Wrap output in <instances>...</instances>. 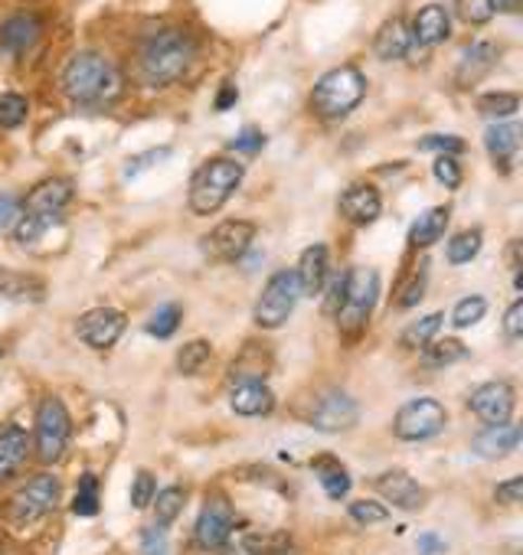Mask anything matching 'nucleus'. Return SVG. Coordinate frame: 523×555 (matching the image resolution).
Returning a JSON list of instances; mask_svg holds the SVG:
<instances>
[{"instance_id": "44", "label": "nucleus", "mask_w": 523, "mask_h": 555, "mask_svg": "<svg viewBox=\"0 0 523 555\" xmlns=\"http://www.w3.org/2000/svg\"><path fill=\"white\" fill-rule=\"evenodd\" d=\"M154 493H157L154 474H151V470H138L135 480H131V506H135V509H148L151 500H154Z\"/></svg>"}, {"instance_id": "16", "label": "nucleus", "mask_w": 523, "mask_h": 555, "mask_svg": "<svg viewBox=\"0 0 523 555\" xmlns=\"http://www.w3.org/2000/svg\"><path fill=\"white\" fill-rule=\"evenodd\" d=\"M229 405L242 418H262L276 409V392L255 376H239L229 389Z\"/></svg>"}, {"instance_id": "54", "label": "nucleus", "mask_w": 523, "mask_h": 555, "mask_svg": "<svg viewBox=\"0 0 523 555\" xmlns=\"http://www.w3.org/2000/svg\"><path fill=\"white\" fill-rule=\"evenodd\" d=\"M503 334H507L510 340H520V337H523V301H513V305H510V311H507V318H503Z\"/></svg>"}, {"instance_id": "15", "label": "nucleus", "mask_w": 523, "mask_h": 555, "mask_svg": "<svg viewBox=\"0 0 523 555\" xmlns=\"http://www.w3.org/2000/svg\"><path fill=\"white\" fill-rule=\"evenodd\" d=\"M373 490L386 500V503H393L396 509H406V513H416V509H422L425 506V500H429V493H425V487L412 477V474H406V470H383L380 477H373Z\"/></svg>"}, {"instance_id": "41", "label": "nucleus", "mask_w": 523, "mask_h": 555, "mask_svg": "<svg viewBox=\"0 0 523 555\" xmlns=\"http://www.w3.org/2000/svg\"><path fill=\"white\" fill-rule=\"evenodd\" d=\"M484 314H487V301H484L481 295H471V298H461V301L455 305L451 324H455L458 331H464V327H474Z\"/></svg>"}, {"instance_id": "50", "label": "nucleus", "mask_w": 523, "mask_h": 555, "mask_svg": "<svg viewBox=\"0 0 523 555\" xmlns=\"http://www.w3.org/2000/svg\"><path fill=\"white\" fill-rule=\"evenodd\" d=\"M24 212V199L14 196V193H0V232H11L14 222L21 219Z\"/></svg>"}, {"instance_id": "52", "label": "nucleus", "mask_w": 523, "mask_h": 555, "mask_svg": "<svg viewBox=\"0 0 523 555\" xmlns=\"http://www.w3.org/2000/svg\"><path fill=\"white\" fill-rule=\"evenodd\" d=\"M344 298H347V271H341V274L334 278V282H331L328 298H324V314H328V318H337Z\"/></svg>"}, {"instance_id": "8", "label": "nucleus", "mask_w": 523, "mask_h": 555, "mask_svg": "<svg viewBox=\"0 0 523 555\" xmlns=\"http://www.w3.org/2000/svg\"><path fill=\"white\" fill-rule=\"evenodd\" d=\"M448 425V412L442 402L435 399H412L406 402L396 418H393V435L399 441H429L435 435H442Z\"/></svg>"}, {"instance_id": "12", "label": "nucleus", "mask_w": 523, "mask_h": 555, "mask_svg": "<svg viewBox=\"0 0 523 555\" xmlns=\"http://www.w3.org/2000/svg\"><path fill=\"white\" fill-rule=\"evenodd\" d=\"M232 526H235V516H232V506L222 493H209L200 516H196V542L206 548V552H219L229 545V535H232Z\"/></svg>"}, {"instance_id": "29", "label": "nucleus", "mask_w": 523, "mask_h": 555, "mask_svg": "<svg viewBox=\"0 0 523 555\" xmlns=\"http://www.w3.org/2000/svg\"><path fill=\"white\" fill-rule=\"evenodd\" d=\"M445 225H448V209H445V206L425 209V212L409 225V245H412V248H429V245H435V242L445 235Z\"/></svg>"}, {"instance_id": "32", "label": "nucleus", "mask_w": 523, "mask_h": 555, "mask_svg": "<svg viewBox=\"0 0 523 555\" xmlns=\"http://www.w3.org/2000/svg\"><path fill=\"white\" fill-rule=\"evenodd\" d=\"M183 500H187L183 487H164V490H157L154 500H151V506H154V526H164L167 529L180 516Z\"/></svg>"}, {"instance_id": "34", "label": "nucleus", "mask_w": 523, "mask_h": 555, "mask_svg": "<svg viewBox=\"0 0 523 555\" xmlns=\"http://www.w3.org/2000/svg\"><path fill=\"white\" fill-rule=\"evenodd\" d=\"M242 548L248 555H279L292 548V535L289 532H248L242 539Z\"/></svg>"}, {"instance_id": "3", "label": "nucleus", "mask_w": 523, "mask_h": 555, "mask_svg": "<svg viewBox=\"0 0 523 555\" xmlns=\"http://www.w3.org/2000/svg\"><path fill=\"white\" fill-rule=\"evenodd\" d=\"M367 95V76L357 66H341L324 73L315 89H311V108L315 115H321L324 121H337L344 115H350Z\"/></svg>"}, {"instance_id": "56", "label": "nucleus", "mask_w": 523, "mask_h": 555, "mask_svg": "<svg viewBox=\"0 0 523 555\" xmlns=\"http://www.w3.org/2000/svg\"><path fill=\"white\" fill-rule=\"evenodd\" d=\"M239 102V89L232 86V82H226L222 89H219V95H216V112H226V108H232Z\"/></svg>"}, {"instance_id": "6", "label": "nucleus", "mask_w": 523, "mask_h": 555, "mask_svg": "<svg viewBox=\"0 0 523 555\" xmlns=\"http://www.w3.org/2000/svg\"><path fill=\"white\" fill-rule=\"evenodd\" d=\"M377 298H380V274L373 268H350L347 271V298L337 311V327L347 337H357L370 324Z\"/></svg>"}, {"instance_id": "36", "label": "nucleus", "mask_w": 523, "mask_h": 555, "mask_svg": "<svg viewBox=\"0 0 523 555\" xmlns=\"http://www.w3.org/2000/svg\"><path fill=\"white\" fill-rule=\"evenodd\" d=\"M481 242H484L481 229H464V232H458V235L448 242L445 255H448V261H451V264H468V261H474V258H477Z\"/></svg>"}, {"instance_id": "9", "label": "nucleus", "mask_w": 523, "mask_h": 555, "mask_svg": "<svg viewBox=\"0 0 523 555\" xmlns=\"http://www.w3.org/2000/svg\"><path fill=\"white\" fill-rule=\"evenodd\" d=\"M60 480L53 477V474H37V477H30L14 496H11V506H8V513H11V522H17V526H30V522H37V519H43L47 513H53V506L60 503Z\"/></svg>"}, {"instance_id": "14", "label": "nucleus", "mask_w": 523, "mask_h": 555, "mask_svg": "<svg viewBox=\"0 0 523 555\" xmlns=\"http://www.w3.org/2000/svg\"><path fill=\"white\" fill-rule=\"evenodd\" d=\"M513 389H510V383H503V379H494V383H484V386H477L471 396H468V409L484 422V425H503V422H510V415H513Z\"/></svg>"}, {"instance_id": "20", "label": "nucleus", "mask_w": 523, "mask_h": 555, "mask_svg": "<svg viewBox=\"0 0 523 555\" xmlns=\"http://www.w3.org/2000/svg\"><path fill=\"white\" fill-rule=\"evenodd\" d=\"M298 288H302V298H318L328 285V245L324 242H315L302 251L298 258Z\"/></svg>"}, {"instance_id": "45", "label": "nucleus", "mask_w": 523, "mask_h": 555, "mask_svg": "<svg viewBox=\"0 0 523 555\" xmlns=\"http://www.w3.org/2000/svg\"><path fill=\"white\" fill-rule=\"evenodd\" d=\"M167 157H170V147H157V151H144V154H138V157H128V160H125V180L141 177L144 170L157 167V164L167 160Z\"/></svg>"}, {"instance_id": "19", "label": "nucleus", "mask_w": 523, "mask_h": 555, "mask_svg": "<svg viewBox=\"0 0 523 555\" xmlns=\"http://www.w3.org/2000/svg\"><path fill=\"white\" fill-rule=\"evenodd\" d=\"M341 212H344V219H350L354 225H370V222H377L380 219V212H383V199H380V193H377V186H370V183H354V186H347L344 193H341Z\"/></svg>"}, {"instance_id": "5", "label": "nucleus", "mask_w": 523, "mask_h": 555, "mask_svg": "<svg viewBox=\"0 0 523 555\" xmlns=\"http://www.w3.org/2000/svg\"><path fill=\"white\" fill-rule=\"evenodd\" d=\"M298 298H302V288H298V274L295 268H282L276 271L266 288H262V298L252 311L255 324L262 331H279L282 324H289V318L295 314L298 308Z\"/></svg>"}, {"instance_id": "31", "label": "nucleus", "mask_w": 523, "mask_h": 555, "mask_svg": "<svg viewBox=\"0 0 523 555\" xmlns=\"http://www.w3.org/2000/svg\"><path fill=\"white\" fill-rule=\"evenodd\" d=\"M464 357H468V347H464L461 340H455V337L432 340V344H425V347H422V360H425V366H435V370L451 366V363H458V360H464Z\"/></svg>"}, {"instance_id": "4", "label": "nucleus", "mask_w": 523, "mask_h": 555, "mask_svg": "<svg viewBox=\"0 0 523 555\" xmlns=\"http://www.w3.org/2000/svg\"><path fill=\"white\" fill-rule=\"evenodd\" d=\"M242 177H245V167L232 157L206 160L203 167H196V173L190 180V209L196 216H209V212L222 209L226 199L242 183Z\"/></svg>"}, {"instance_id": "22", "label": "nucleus", "mask_w": 523, "mask_h": 555, "mask_svg": "<svg viewBox=\"0 0 523 555\" xmlns=\"http://www.w3.org/2000/svg\"><path fill=\"white\" fill-rule=\"evenodd\" d=\"M409 34H412V43L432 50V47H438V43L448 40V34H451V17H448V11H445L442 4H425V8L412 17Z\"/></svg>"}, {"instance_id": "51", "label": "nucleus", "mask_w": 523, "mask_h": 555, "mask_svg": "<svg viewBox=\"0 0 523 555\" xmlns=\"http://www.w3.org/2000/svg\"><path fill=\"white\" fill-rule=\"evenodd\" d=\"M229 147H232L235 154H258L262 147H266V134H262L258 128H245V131H239V134L229 141Z\"/></svg>"}, {"instance_id": "33", "label": "nucleus", "mask_w": 523, "mask_h": 555, "mask_svg": "<svg viewBox=\"0 0 523 555\" xmlns=\"http://www.w3.org/2000/svg\"><path fill=\"white\" fill-rule=\"evenodd\" d=\"M442 321H445V314H438V311H435V314L419 318L416 324H409V327L403 331L399 344H403L406 350H422L425 344H432V340H435V334H438Z\"/></svg>"}, {"instance_id": "13", "label": "nucleus", "mask_w": 523, "mask_h": 555, "mask_svg": "<svg viewBox=\"0 0 523 555\" xmlns=\"http://www.w3.org/2000/svg\"><path fill=\"white\" fill-rule=\"evenodd\" d=\"M125 314L115 308H92L76 321V334L82 344H89L92 350H109L118 344V337L125 334Z\"/></svg>"}, {"instance_id": "48", "label": "nucleus", "mask_w": 523, "mask_h": 555, "mask_svg": "<svg viewBox=\"0 0 523 555\" xmlns=\"http://www.w3.org/2000/svg\"><path fill=\"white\" fill-rule=\"evenodd\" d=\"M425 271H429V268L422 264V268H419V271L409 278V285L399 292V301H396V308L409 311V308H416V305L422 301V292H425Z\"/></svg>"}, {"instance_id": "26", "label": "nucleus", "mask_w": 523, "mask_h": 555, "mask_svg": "<svg viewBox=\"0 0 523 555\" xmlns=\"http://www.w3.org/2000/svg\"><path fill=\"white\" fill-rule=\"evenodd\" d=\"M47 298V285L34 274H24V271H14V268H0V301H30V305H40Z\"/></svg>"}, {"instance_id": "30", "label": "nucleus", "mask_w": 523, "mask_h": 555, "mask_svg": "<svg viewBox=\"0 0 523 555\" xmlns=\"http://www.w3.org/2000/svg\"><path fill=\"white\" fill-rule=\"evenodd\" d=\"M60 222H63V216H53V212H37V209H24V212H21V219L14 222V229H11V232H14V242L27 248V245H37V242H40V238H43V235H47L53 225H60Z\"/></svg>"}, {"instance_id": "18", "label": "nucleus", "mask_w": 523, "mask_h": 555, "mask_svg": "<svg viewBox=\"0 0 523 555\" xmlns=\"http://www.w3.org/2000/svg\"><path fill=\"white\" fill-rule=\"evenodd\" d=\"M40 21L34 14H14L0 24V53L4 56H24L40 40Z\"/></svg>"}, {"instance_id": "21", "label": "nucleus", "mask_w": 523, "mask_h": 555, "mask_svg": "<svg viewBox=\"0 0 523 555\" xmlns=\"http://www.w3.org/2000/svg\"><path fill=\"white\" fill-rule=\"evenodd\" d=\"M484 147H487L490 160L500 167V173H510L516 151H520V125L516 121H494L484 131Z\"/></svg>"}, {"instance_id": "2", "label": "nucleus", "mask_w": 523, "mask_h": 555, "mask_svg": "<svg viewBox=\"0 0 523 555\" xmlns=\"http://www.w3.org/2000/svg\"><path fill=\"white\" fill-rule=\"evenodd\" d=\"M193 53H196V47H193L190 34L174 30V27L157 30L138 50V79L148 89H167L187 76Z\"/></svg>"}, {"instance_id": "35", "label": "nucleus", "mask_w": 523, "mask_h": 555, "mask_svg": "<svg viewBox=\"0 0 523 555\" xmlns=\"http://www.w3.org/2000/svg\"><path fill=\"white\" fill-rule=\"evenodd\" d=\"M520 108V95L516 92H487L477 99V112L484 118H494V121H503L510 115H516Z\"/></svg>"}, {"instance_id": "27", "label": "nucleus", "mask_w": 523, "mask_h": 555, "mask_svg": "<svg viewBox=\"0 0 523 555\" xmlns=\"http://www.w3.org/2000/svg\"><path fill=\"white\" fill-rule=\"evenodd\" d=\"M73 203V183L63 180V177H53V180H43L34 186V193L27 196L24 209H37V212H53V216H63V209Z\"/></svg>"}, {"instance_id": "40", "label": "nucleus", "mask_w": 523, "mask_h": 555, "mask_svg": "<svg viewBox=\"0 0 523 555\" xmlns=\"http://www.w3.org/2000/svg\"><path fill=\"white\" fill-rule=\"evenodd\" d=\"M73 513L76 516H95L99 513V477L95 474L79 477V490L73 496Z\"/></svg>"}, {"instance_id": "37", "label": "nucleus", "mask_w": 523, "mask_h": 555, "mask_svg": "<svg viewBox=\"0 0 523 555\" xmlns=\"http://www.w3.org/2000/svg\"><path fill=\"white\" fill-rule=\"evenodd\" d=\"M180 321H183V311H180V305H164V308H157L154 314H151V321H148V334L151 337H157V340H167V337H174L177 334V327H180Z\"/></svg>"}, {"instance_id": "42", "label": "nucleus", "mask_w": 523, "mask_h": 555, "mask_svg": "<svg viewBox=\"0 0 523 555\" xmlns=\"http://www.w3.org/2000/svg\"><path fill=\"white\" fill-rule=\"evenodd\" d=\"M455 14H458V21L468 24V27H484V24L494 17L490 0H455Z\"/></svg>"}, {"instance_id": "43", "label": "nucleus", "mask_w": 523, "mask_h": 555, "mask_svg": "<svg viewBox=\"0 0 523 555\" xmlns=\"http://www.w3.org/2000/svg\"><path fill=\"white\" fill-rule=\"evenodd\" d=\"M350 519L360 522V526H377V522H386L390 519V509L377 500H354L350 503Z\"/></svg>"}, {"instance_id": "53", "label": "nucleus", "mask_w": 523, "mask_h": 555, "mask_svg": "<svg viewBox=\"0 0 523 555\" xmlns=\"http://www.w3.org/2000/svg\"><path fill=\"white\" fill-rule=\"evenodd\" d=\"M494 500H497V503H503V506H516V503L523 500V477H510V480L497 483Z\"/></svg>"}, {"instance_id": "17", "label": "nucleus", "mask_w": 523, "mask_h": 555, "mask_svg": "<svg viewBox=\"0 0 523 555\" xmlns=\"http://www.w3.org/2000/svg\"><path fill=\"white\" fill-rule=\"evenodd\" d=\"M497 60H500L497 43L477 40V43L464 47V53H461V60H458V69H455V82H458V89H471V86H477L484 76H490V69L497 66Z\"/></svg>"}, {"instance_id": "28", "label": "nucleus", "mask_w": 523, "mask_h": 555, "mask_svg": "<svg viewBox=\"0 0 523 555\" xmlns=\"http://www.w3.org/2000/svg\"><path fill=\"white\" fill-rule=\"evenodd\" d=\"M311 470L318 474V483H321V490L328 493V500H344V496L350 493V487H354L350 470H347L334 454H318V457L311 461Z\"/></svg>"}, {"instance_id": "49", "label": "nucleus", "mask_w": 523, "mask_h": 555, "mask_svg": "<svg viewBox=\"0 0 523 555\" xmlns=\"http://www.w3.org/2000/svg\"><path fill=\"white\" fill-rule=\"evenodd\" d=\"M419 151H438V154H461L464 141L458 134H429L419 138Z\"/></svg>"}, {"instance_id": "47", "label": "nucleus", "mask_w": 523, "mask_h": 555, "mask_svg": "<svg viewBox=\"0 0 523 555\" xmlns=\"http://www.w3.org/2000/svg\"><path fill=\"white\" fill-rule=\"evenodd\" d=\"M167 552H170V542H167L164 526H144L141 529V555H167Z\"/></svg>"}, {"instance_id": "59", "label": "nucleus", "mask_w": 523, "mask_h": 555, "mask_svg": "<svg viewBox=\"0 0 523 555\" xmlns=\"http://www.w3.org/2000/svg\"><path fill=\"white\" fill-rule=\"evenodd\" d=\"M279 555H292V552H279Z\"/></svg>"}, {"instance_id": "24", "label": "nucleus", "mask_w": 523, "mask_h": 555, "mask_svg": "<svg viewBox=\"0 0 523 555\" xmlns=\"http://www.w3.org/2000/svg\"><path fill=\"white\" fill-rule=\"evenodd\" d=\"M409 50H412V34H409V24L399 21V17L396 21H386L377 30V37H373V53L383 63H399V60L409 56Z\"/></svg>"}, {"instance_id": "55", "label": "nucleus", "mask_w": 523, "mask_h": 555, "mask_svg": "<svg viewBox=\"0 0 523 555\" xmlns=\"http://www.w3.org/2000/svg\"><path fill=\"white\" fill-rule=\"evenodd\" d=\"M416 548H419V555H442L448 545H445V539H438L435 532H422V535L416 539Z\"/></svg>"}, {"instance_id": "11", "label": "nucleus", "mask_w": 523, "mask_h": 555, "mask_svg": "<svg viewBox=\"0 0 523 555\" xmlns=\"http://www.w3.org/2000/svg\"><path fill=\"white\" fill-rule=\"evenodd\" d=\"M360 422V405L354 402V396L341 392V389H328L315 399L311 412H308V425L315 431L324 435H341L350 431Z\"/></svg>"}, {"instance_id": "39", "label": "nucleus", "mask_w": 523, "mask_h": 555, "mask_svg": "<svg viewBox=\"0 0 523 555\" xmlns=\"http://www.w3.org/2000/svg\"><path fill=\"white\" fill-rule=\"evenodd\" d=\"M209 357H213V347H209L206 340H190V344H183V350L177 353V370H180L183 376H196V373L209 363Z\"/></svg>"}, {"instance_id": "7", "label": "nucleus", "mask_w": 523, "mask_h": 555, "mask_svg": "<svg viewBox=\"0 0 523 555\" xmlns=\"http://www.w3.org/2000/svg\"><path fill=\"white\" fill-rule=\"evenodd\" d=\"M69 435H73V418L66 405L56 396L43 399L37 409V457L43 464H56L69 448Z\"/></svg>"}, {"instance_id": "25", "label": "nucleus", "mask_w": 523, "mask_h": 555, "mask_svg": "<svg viewBox=\"0 0 523 555\" xmlns=\"http://www.w3.org/2000/svg\"><path fill=\"white\" fill-rule=\"evenodd\" d=\"M30 454V438L21 425L0 428V483L11 480Z\"/></svg>"}, {"instance_id": "23", "label": "nucleus", "mask_w": 523, "mask_h": 555, "mask_svg": "<svg viewBox=\"0 0 523 555\" xmlns=\"http://www.w3.org/2000/svg\"><path fill=\"white\" fill-rule=\"evenodd\" d=\"M516 444H520V428L513 422H503V425H487L484 431H477L471 441V451L484 461H500L513 454Z\"/></svg>"}, {"instance_id": "46", "label": "nucleus", "mask_w": 523, "mask_h": 555, "mask_svg": "<svg viewBox=\"0 0 523 555\" xmlns=\"http://www.w3.org/2000/svg\"><path fill=\"white\" fill-rule=\"evenodd\" d=\"M432 177H435L442 186H448V190H458V186H461V167H458V160H455L451 154H442V157L435 160Z\"/></svg>"}, {"instance_id": "10", "label": "nucleus", "mask_w": 523, "mask_h": 555, "mask_svg": "<svg viewBox=\"0 0 523 555\" xmlns=\"http://www.w3.org/2000/svg\"><path fill=\"white\" fill-rule=\"evenodd\" d=\"M255 235H258V225L255 222H248V219H229V222H219L213 232H206L200 238V245H203V255L213 258V261H239L252 248Z\"/></svg>"}, {"instance_id": "38", "label": "nucleus", "mask_w": 523, "mask_h": 555, "mask_svg": "<svg viewBox=\"0 0 523 555\" xmlns=\"http://www.w3.org/2000/svg\"><path fill=\"white\" fill-rule=\"evenodd\" d=\"M27 115H30V102L21 92H4V95H0V128L14 131V128H21L27 121Z\"/></svg>"}, {"instance_id": "58", "label": "nucleus", "mask_w": 523, "mask_h": 555, "mask_svg": "<svg viewBox=\"0 0 523 555\" xmlns=\"http://www.w3.org/2000/svg\"><path fill=\"white\" fill-rule=\"evenodd\" d=\"M0 360H4V347H0Z\"/></svg>"}, {"instance_id": "57", "label": "nucleus", "mask_w": 523, "mask_h": 555, "mask_svg": "<svg viewBox=\"0 0 523 555\" xmlns=\"http://www.w3.org/2000/svg\"><path fill=\"white\" fill-rule=\"evenodd\" d=\"M520 8H523V0H490V11L494 14H520Z\"/></svg>"}, {"instance_id": "1", "label": "nucleus", "mask_w": 523, "mask_h": 555, "mask_svg": "<svg viewBox=\"0 0 523 555\" xmlns=\"http://www.w3.org/2000/svg\"><path fill=\"white\" fill-rule=\"evenodd\" d=\"M122 89H125V79H122L118 66L95 50L76 53L63 69V92L82 108L112 105L122 95Z\"/></svg>"}]
</instances>
